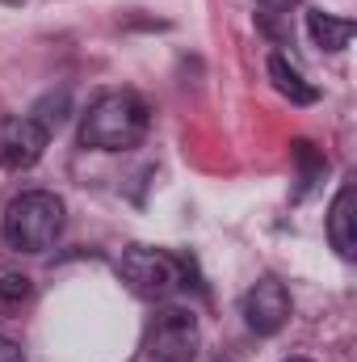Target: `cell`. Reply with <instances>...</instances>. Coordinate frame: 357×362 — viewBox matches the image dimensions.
<instances>
[{"label":"cell","instance_id":"cell-1","mask_svg":"<svg viewBox=\"0 0 357 362\" xmlns=\"http://www.w3.org/2000/svg\"><path fill=\"white\" fill-rule=\"evenodd\" d=\"M147 135V101L131 89L101 93L80 118V144L97 152H126Z\"/></svg>","mask_w":357,"mask_h":362},{"label":"cell","instance_id":"cell-2","mask_svg":"<svg viewBox=\"0 0 357 362\" xmlns=\"http://www.w3.org/2000/svg\"><path fill=\"white\" fill-rule=\"evenodd\" d=\"M63 198L51 194V189H25L17 194L8 206H4V219H0V236L8 249L17 253H42L59 240L63 232Z\"/></svg>","mask_w":357,"mask_h":362},{"label":"cell","instance_id":"cell-3","mask_svg":"<svg viewBox=\"0 0 357 362\" xmlns=\"http://www.w3.org/2000/svg\"><path fill=\"white\" fill-rule=\"evenodd\" d=\"M118 278L147 303H164L185 286V262L164 253V249H147L135 245L118 257Z\"/></svg>","mask_w":357,"mask_h":362},{"label":"cell","instance_id":"cell-4","mask_svg":"<svg viewBox=\"0 0 357 362\" xmlns=\"http://www.w3.org/2000/svg\"><path fill=\"white\" fill-rule=\"evenodd\" d=\"M202 346L198 316L185 308H160L147 329V354L156 362H193Z\"/></svg>","mask_w":357,"mask_h":362},{"label":"cell","instance_id":"cell-5","mask_svg":"<svg viewBox=\"0 0 357 362\" xmlns=\"http://www.w3.org/2000/svg\"><path fill=\"white\" fill-rule=\"evenodd\" d=\"M47 144H51V131H47V127H38L30 114L8 118V122L0 127V169H8V173L34 169V165L42 160Z\"/></svg>","mask_w":357,"mask_h":362},{"label":"cell","instance_id":"cell-6","mask_svg":"<svg viewBox=\"0 0 357 362\" xmlns=\"http://www.w3.org/2000/svg\"><path fill=\"white\" fill-rule=\"evenodd\" d=\"M290 312H294L290 291H286L277 278H261V282L244 295V320H248V329L261 333V337L282 333L286 320H290Z\"/></svg>","mask_w":357,"mask_h":362},{"label":"cell","instance_id":"cell-7","mask_svg":"<svg viewBox=\"0 0 357 362\" xmlns=\"http://www.w3.org/2000/svg\"><path fill=\"white\" fill-rule=\"evenodd\" d=\"M328 240H332V249L341 257L357 253V189L353 185H341V194L328 206Z\"/></svg>","mask_w":357,"mask_h":362},{"label":"cell","instance_id":"cell-8","mask_svg":"<svg viewBox=\"0 0 357 362\" xmlns=\"http://www.w3.org/2000/svg\"><path fill=\"white\" fill-rule=\"evenodd\" d=\"M307 30H311L315 47H324V51H345L357 25L349 21V17H337V13L315 8V13H307Z\"/></svg>","mask_w":357,"mask_h":362},{"label":"cell","instance_id":"cell-9","mask_svg":"<svg viewBox=\"0 0 357 362\" xmlns=\"http://www.w3.org/2000/svg\"><path fill=\"white\" fill-rule=\"evenodd\" d=\"M269 81H273V89L282 93L286 101H294V105H311L320 93H315V85H307L282 55H269Z\"/></svg>","mask_w":357,"mask_h":362},{"label":"cell","instance_id":"cell-10","mask_svg":"<svg viewBox=\"0 0 357 362\" xmlns=\"http://www.w3.org/2000/svg\"><path fill=\"white\" fill-rule=\"evenodd\" d=\"M34 286L25 274H4L0 278V312H21V303H30Z\"/></svg>","mask_w":357,"mask_h":362},{"label":"cell","instance_id":"cell-11","mask_svg":"<svg viewBox=\"0 0 357 362\" xmlns=\"http://www.w3.org/2000/svg\"><path fill=\"white\" fill-rule=\"evenodd\" d=\"M0 362H25L21 346H17L13 337H0Z\"/></svg>","mask_w":357,"mask_h":362},{"label":"cell","instance_id":"cell-12","mask_svg":"<svg viewBox=\"0 0 357 362\" xmlns=\"http://www.w3.org/2000/svg\"><path fill=\"white\" fill-rule=\"evenodd\" d=\"M257 4H261L265 13H290V8H294L298 0H257Z\"/></svg>","mask_w":357,"mask_h":362},{"label":"cell","instance_id":"cell-13","mask_svg":"<svg viewBox=\"0 0 357 362\" xmlns=\"http://www.w3.org/2000/svg\"><path fill=\"white\" fill-rule=\"evenodd\" d=\"M290 362H311V358H290Z\"/></svg>","mask_w":357,"mask_h":362}]
</instances>
